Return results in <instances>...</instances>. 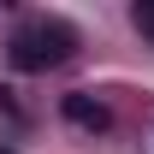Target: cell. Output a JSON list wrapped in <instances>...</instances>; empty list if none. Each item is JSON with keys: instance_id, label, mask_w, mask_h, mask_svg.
<instances>
[{"instance_id": "obj_1", "label": "cell", "mask_w": 154, "mask_h": 154, "mask_svg": "<svg viewBox=\"0 0 154 154\" xmlns=\"http://www.w3.org/2000/svg\"><path fill=\"white\" fill-rule=\"evenodd\" d=\"M77 48V30L65 18H30L12 30V42H6V59L18 65V71H48V65H65Z\"/></svg>"}, {"instance_id": "obj_2", "label": "cell", "mask_w": 154, "mask_h": 154, "mask_svg": "<svg viewBox=\"0 0 154 154\" xmlns=\"http://www.w3.org/2000/svg\"><path fill=\"white\" fill-rule=\"evenodd\" d=\"M65 119H71V125H83V131H107V125H113V113H107L101 101H89L83 89H77V95H65Z\"/></svg>"}, {"instance_id": "obj_3", "label": "cell", "mask_w": 154, "mask_h": 154, "mask_svg": "<svg viewBox=\"0 0 154 154\" xmlns=\"http://www.w3.org/2000/svg\"><path fill=\"white\" fill-rule=\"evenodd\" d=\"M131 24H136V30L154 42V0H136V6H131Z\"/></svg>"}]
</instances>
